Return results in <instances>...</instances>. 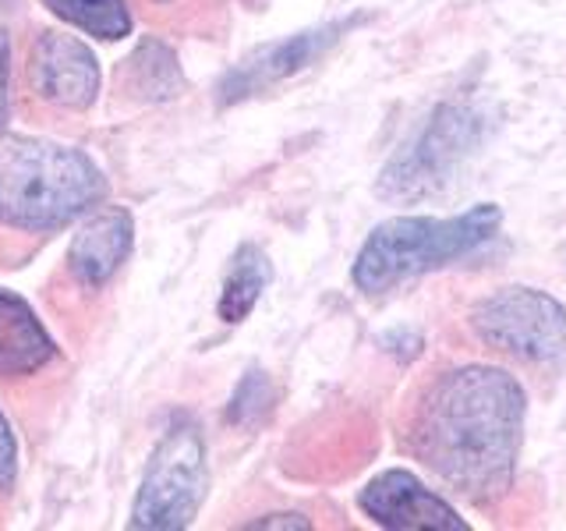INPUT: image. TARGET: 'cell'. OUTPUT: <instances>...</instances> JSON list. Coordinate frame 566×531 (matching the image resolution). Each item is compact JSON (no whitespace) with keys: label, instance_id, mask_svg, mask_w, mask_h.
<instances>
[{"label":"cell","instance_id":"1","mask_svg":"<svg viewBox=\"0 0 566 531\" xmlns=\"http://www.w3.org/2000/svg\"><path fill=\"white\" fill-rule=\"evenodd\" d=\"M524 421L527 394L517 376L495 365H457L424 386L407 442L442 486L492 507L510 496Z\"/></svg>","mask_w":566,"mask_h":531},{"label":"cell","instance_id":"2","mask_svg":"<svg viewBox=\"0 0 566 531\" xmlns=\"http://www.w3.org/2000/svg\"><path fill=\"white\" fill-rule=\"evenodd\" d=\"M106 195L99 167L82 149L50 138L0 135V223L57 230Z\"/></svg>","mask_w":566,"mask_h":531},{"label":"cell","instance_id":"3","mask_svg":"<svg viewBox=\"0 0 566 531\" xmlns=\"http://www.w3.org/2000/svg\"><path fill=\"white\" fill-rule=\"evenodd\" d=\"M503 209L495 202H478L460 217H394L382 220L365 238L358 259L350 266L354 288L365 294H382L403 280L432 273L478 252L495 238Z\"/></svg>","mask_w":566,"mask_h":531},{"label":"cell","instance_id":"4","mask_svg":"<svg viewBox=\"0 0 566 531\" xmlns=\"http://www.w3.org/2000/svg\"><path fill=\"white\" fill-rule=\"evenodd\" d=\"M209 489L206 439L191 418H174L149 454L132 507V528L181 531L195 521Z\"/></svg>","mask_w":566,"mask_h":531},{"label":"cell","instance_id":"5","mask_svg":"<svg viewBox=\"0 0 566 531\" xmlns=\"http://www.w3.org/2000/svg\"><path fill=\"white\" fill-rule=\"evenodd\" d=\"M482 138V117L464 103H439L424 128L389 159L379 177L386 199L418 202L453 181L457 167L474 153Z\"/></svg>","mask_w":566,"mask_h":531},{"label":"cell","instance_id":"6","mask_svg":"<svg viewBox=\"0 0 566 531\" xmlns=\"http://www.w3.org/2000/svg\"><path fill=\"white\" fill-rule=\"evenodd\" d=\"M478 341L527 365L566 362V309L535 288H503L471 309Z\"/></svg>","mask_w":566,"mask_h":531},{"label":"cell","instance_id":"7","mask_svg":"<svg viewBox=\"0 0 566 531\" xmlns=\"http://www.w3.org/2000/svg\"><path fill=\"white\" fill-rule=\"evenodd\" d=\"M361 22H365V14L336 18V22L283 35V40H276V43H265V46L252 50L241 64H234L227 71V79L220 82V103L230 106V103L252 100V96L265 93V88L301 75V71L312 67L315 61H323L326 53L340 43L350 29H358Z\"/></svg>","mask_w":566,"mask_h":531},{"label":"cell","instance_id":"8","mask_svg":"<svg viewBox=\"0 0 566 531\" xmlns=\"http://www.w3.org/2000/svg\"><path fill=\"white\" fill-rule=\"evenodd\" d=\"M358 507L368 521L389 531H468V521L403 468L379 471L358 492Z\"/></svg>","mask_w":566,"mask_h":531},{"label":"cell","instance_id":"9","mask_svg":"<svg viewBox=\"0 0 566 531\" xmlns=\"http://www.w3.org/2000/svg\"><path fill=\"white\" fill-rule=\"evenodd\" d=\"M29 82L40 100L67 106V111H85L99 93V61L75 35L43 32L40 43L32 46Z\"/></svg>","mask_w":566,"mask_h":531},{"label":"cell","instance_id":"10","mask_svg":"<svg viewBox=\"0 0 566 531\" xmlns=\"http://www.w3.org/2000/svg\"><path fill=\"white\" fill-rule=\"evenodd\" d=\"M132 244H135V220L128 209L120 206L88 209L82 227L67 244V270L85 288H103L124 266V259L132 256Z\"/></svg>","mask_w":566,"mask_h":531},{"label":"cell","instance_id":"11","mask_svg":"<svg viewBox=\"0 0 566 531\" xmlns=\"http://www.w3.org/2000/svg\"><path fill=\"white\" fill-rule=\"evenodd\" d=\"M53 358H57V344L50 341L29 301L0 291V379L32 376Z\"/></svg>","mask_w":566,"mask_h":531},{"label":"cell","instance_id":"12","mask_svg":"<svg viewBox=\"0 0 566 531\" xmlns=\"http://www.w3.org/2000/svg\"><path fill=\"white\" fill-rule=\"evenodd\" d=\"M273 280V266L270 256L262 252L259 244H241L234 256H230L227 277H223V291H220V319L223 323H244L252 309L259 305L262 291L270 288Z\"/></svg>","mask_w":566,"mask_h":531},{"label":"cell","instance_id":"13","mask_svg":"<svg viewBox=\"0 0 566 531\" xmlns=\"http://www.w3.org/2000/svg\"><path fill=\"white\" fill-rule=\"evenodd\" d=\"M124 85H128V93H135L146 103H164L181 96L185 75L181 64H177V53L159 40H142L132 58L124 61Z\"/></svg>","mask_w":566,"mask_h":531},{"label":"cell","instance_id":"14","mask_svg":"<svg viewBox=\"0 0 566 531\" xmlns=\"http://www.w3.org/2000/svg\"><path fill=\"white\" fill-rule=\"evenodd\" d=\"M43 4L67 25L96 35L103 43H117L132 32V14L124 0H43Z\"/></svg>","mask_w":566,"mask_h":531},{"label":"cell","instance_id":"15","mask_svg":"<svg viewBox=\"0 0 566 531\" xmlns=\"http://www.w3.org/2000/svg\"><path fill=\"white\" fill-rule=\"evenodd\" d=\"M273 404H276V389L270 376H265L262 368H248L244 379L234 389V397L227 404V421L241 425V429H252V425H259L273 412Z\"/></svg>","mask_w":566,"mask_h":531},{"label":"cell","instance_id":"16","mask_svg":"<svg viewBox=\"0 0 566 531\" xmlns=\"http://www.w3.org/2000/svg\"><path fill=\"white\" fill-rule=\"evenodd\" d=\"M14 475H18V447H14L8 418L0 415V489H11Z\"/></svg>","mask_w":566,"mask_h":531},{"label":"cell","instance_id":"17","mask_svg":"<svg viewBox=\"0 0 566 531\" xmlns=\"http://www.w3.org/2000/svg\"><path fill=\"white\" fill-rule=\"evenodd\" d=\"M8 75H11V46L4 29H0V121L8 117Z\"/></svg>","mask_w":566,"mask_h":531},{"label":"cell","instance_id":"18","mask_svg":"<svg viewBox=\"0 0 566 531\" xmlns=\"http://www.w3.org/2000/svg\"><path fill=\"white\" fill-rule=\"evenodd\" d=\"M248 528H294V531H308L312 524L301 518V513H265V518L252 521Z\"/></svg>","mask_w":566,"mask_h":531},{"label":"cell","instance_id":"19","mask_svg":"<svg viewBox=\"0 0 566 531\" xmlns=\"http://www.w3.org/2000/svg\"><path fill=\"white\" fill-rule=\"evenodd\" d=\"M156 4H167V0H156Z\"/></svg>","mask_w":566,"mask_h":531}]
</instances>
